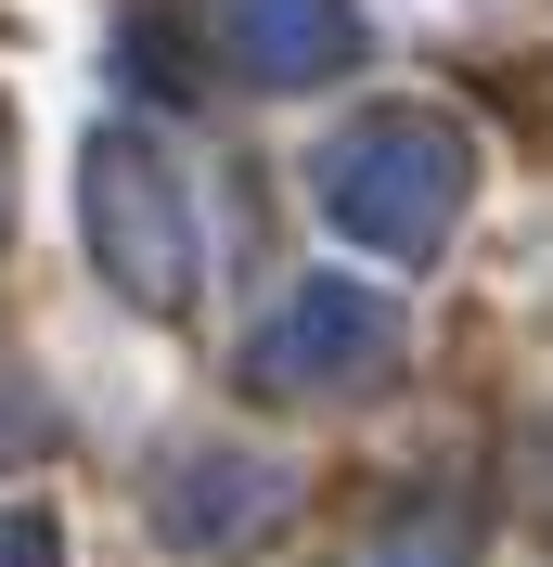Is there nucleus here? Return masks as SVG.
<instances>
[{"label": "nucleus", "mask_w": 553, "mask_h": 567, "mask_svg": "<svg viewBox=\"0 0 553 567\" xmlns=\"http://www.w3.org/2000/svg\"><path fill=\"white\" fill-rule=\"evenodd\" d=\"M0 567H52V542H39V529H0Z\"/></svg>", "instance_id": "nucleus-1"}]
</instances>
